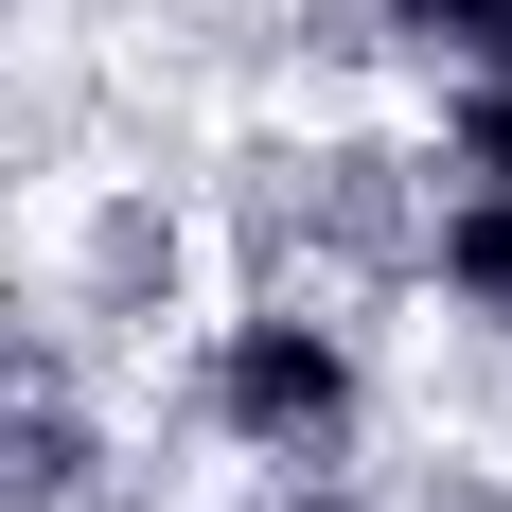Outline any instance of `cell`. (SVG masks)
I'll use <instances>...</instances> for the list:
<instances>
[{
  "label": "cell",
  "instance_id": "obj_1",
  "mask_svg": "<svg viewBox=\"0 0 512 512\" xmlns=\"http://www.w3.org/2000/svg\"><path fill=\"white\" fill-rule=\"evenodd\" d=\"M195 424L230 442L248 477H354L371 442V336L336 283H230V301L195 318Z\"/></svg>",
  "mask_w": 512,
  "mask_h": 512
},
{
  "label": "cell",
  "instance_id": "obj_2",
  "mask_svg": "<svg viewBox=\"0 0 512 512\" xmlns=\"http://www.w3.org/2000/svg\"><path fill=\"white\" fill-rule=\"evenodd\" d=\"M89 495H106V389L36 301H0V512H89Z\"/></svg>",
  "mask_w": 512,
  "mask_h": 512
},
{
  "label": "cell",
  "instance_id": "obj_3",
  "mask_svg": "<svg viewBox=\"0 0 512 512\" xmlns=\"http://www.w3.org/2000/svg\"><path fill=\"white\" fill-rule=\"evenodd\" d=\"M389 265H407L460 336H495V354H512V195H424Z\"/></svg>",
  "mask_w": 512,
  "mask_h": 512
},
{
  "label": "cell",
  "instance_id": "obj_4",
  "mask_svg": "<svg viewBox=\"0 0 512 512\" xmlns=\"http://www.w3.org/2000/svg\"><path fill=\"white\" fill-rule=\"evenodd\" d=\"M371 53L424 89H477V71H512V0H371Z\"/></svg>",
  "mask_w": 512,
  "mask_h": 512
},
{
  "label": "cell",
  "instance_id": "obj_5",
  "mask_svg": "<svg viewBox=\"0 0 512 512\" xmlns=\"http://www.w3.org/2000/svg\"><path fill=\"white\" fill-rule=\"evenodd\" d=\"M424 195H512V71H477V89H424Z\"/></svg>",
  "mask_w": 512,
  "mask_h": 512
},
{
  "label": "cell",
  "instance_id": "obj_6",
  "mask_svg": "<svg viewBox=\"0 0 512 512\" xmlns=\"http://www.w3.org/2000/svg\"><path fill=\"white\" fill-rule=\"evenodd\" d=\"M424 512H512V460H442V477H424Z\"/></svg>",
  "mask_w": 512,
  "mask_h": 512
},
{
  "label": "cell",
  "instance_id": "obj_7",
  "mask_svg": "<svg viewBox=\"0 0 512 512\" xmlns=\"http://www.w3.org/2000/svg\"><path fill=\"white\" fill-rule=\"evenodd\" d=\"M248 512H371V495H354V477H265Z\"/></svg>",
  "mask_w": 512,
  "mask_h": 512
}]
</instances>
